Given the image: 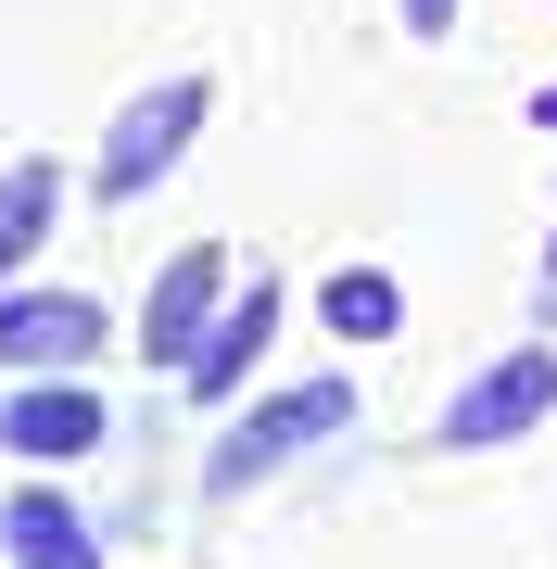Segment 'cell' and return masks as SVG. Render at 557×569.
<instances>
[{"label": "cell", "instance_id": "cell-8", "mask_svg": "<svg viewBox=\"0 0 557 569\" xmlns=\"http://www.w3.org/2000/svg\"><path fill=\"white\" fill-rule=\"evenodd\" d=\"M0 545H13V569H102V545H89V519L63 507V493L26 481L13 507H0Z\"/></svg>", "mask_w": 557, "mask_h": 569}, {"label": "cell", "instance_id": "cell-1", "mask_svg": "<svg viewBox=\"0 0 557 569\" xmlns=\"http://www.w3.org/2000/svg\"><path fill=\"white\" fill-rule=\"evenodd\" d=\"M545 418H557V355L519 342V355H495V367L456 380V406H444L431 443H444V456H495V443H519V430H545Z\"/></svg>", "mask_w": 557, "mask_h": 569}, {"label": "cell", "instance_id": "cell-12", "mask_svg": "<svg viewBox=\"0 0 557 569\" xmlns=\"http://www.w3.org/2000/svg\"><path fill=\"white\" fill-rule=\"evenodd\" d=\"M533 127H545V140H557V77H545V89H533Z\"/></svg>", "mask_w": 557, "mask_h": 569}, {"label": "cell", "instance_id": "cell-6", "mask_svg": "<svg viewBox=\"0 0 557 569\" xmlns=\"http://www.w3.org/2000/svg\"><path fill=\"white\" fill-rule=\"evenodd\" d=\"M0 443H13V456H89V443H102V392H89V380H26L13 392V406H0Z\"/></svg>", "mask_w": 557, "mask_h": 569}, {"label": "cell", "instance_id": "cell-3", "mask_svg": "<svg viewBox=\"0 0 557 569\" xmlns=\"http://www.w3.org/2000/svg\"><path fill=\"white\" fill-rule=\"evenodd\" d=\"M342 418H355V380H291V392H267V406H253V418H241V430L216 443V468H203V481H216V493H253V481H267L279 456L330 443Z\"/></svg>", "mask_w": 557, "mask_h": 569}, {"label": "cell", "instance_id": "cell-7", "mask_svg": "<svg viewBox=\"0 0 557 569\" xmlns=\"http://www.w3.org/2000/svg\"><path fill=\"white\" fill-rule=\"evenodd\" d=\"M267 329H279V279H253V291H241V305H228V317L203 329V355H190V367H178V380H190V392H203V406H228V392H241V380H253V355H267Z\"/></svg>", "mask_w": 557, "mask_h": 569}, {"label": "cell", "instance_id": "cell-2", "mask_svg": "<svg viewBox=\"0 0 557 569\" xmlns=\"http://www.w3.org/2000/svg\"><path fill=\"white\" fill-rule=\"evenodd\" d=\"M203 114H216V77H152L140 102L115 114V140H102V203H140V190L203 140Z\"/></svg>", "mask_w": 557, "mask_h": 569}, {"label": "cell", "instance_id": "cell-9", "mask_svg": "<svg viewBox=\"0 0 557 569\" xmlns=\"http://www.w3.org/2000/svg\"><path fill=\"white\" fill-rule=\"evenodd\" d=\"M51 216H63V164H51V152H26L13 178H0V291H13V266L51 241Z\"/></svg>", "mask_w": 557, "mask_h": 569}, {"label": "cell", "instance_id": "cell-5", "mask_svg": "<svg viewBox=\"0 0 557 569\" xmlns=\"http://www.w3.org/2000/svg\"><path fill=\"white\" fill-rule=\"evenodd\" d=\"M216 291H228V253L190 241L166 279H152V305H140V355H152V367H190V355H203V329H216Z\"/></svg>", "mask_w": 557, "mask_h": 569}, {"label": "cell", "instance_id": "cell-10", "mask_svg": "<svg viewBox=\"0 0 557 569\" xmlns=\"http://www.w3.org/2000/svg\"><path fill=\"white\" fill-rule=\"evenodd\" d=\"M317 317H330L342 342H392V329H406V291H392L380 266H342V279L317 291Z\"/></svg>", "mask_w": 557, "mask_h": 569}, {"label": "cell", "instance_id": "cell-11", "mask_svg": "<svg viewBox=\"0 0 557 569\" xmlns=\"http://www.w3.org/2000/svg\"><path fill=\"white\" fill-rule=\"evenodd\" d=\"M392 13H406V39H456V13H469V0H392Z\"/></svg>", "mask_w": 557, "mask_h": 569}, {"label": "cell", "instance_id": "cell-4", "mask_svg": "<svg viewBox=\"0 0 557 569\" xmlns=\"http://www.w3.org/2000/svg\"><path fill=\"white\" fill-rule=\"evenodd\" d=\"M89 355H102V305H89V291H0V367L77 380Z\"/></svg>", "mask_w": 557, "mask_h": 569}]
</instances>
